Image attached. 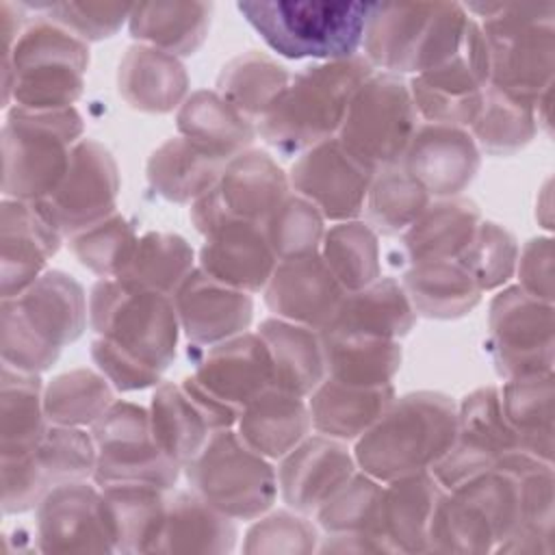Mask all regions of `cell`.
<instances>
[{
  "mask_svg": "<svg viewBox=\"0 0 555 555\" xmlns=\"http://www.w3.org/2000/svg\"><path fill=\"white\" fill-rule=\"evenodd\" d=\"M457 436V405L434 390L395 397L386 412L356 440V466L373 479L429 470Z\"/></svg>",
  "mask_w": 555,
  "mask_h": 555,
  "instance_id": "1",
  "label": "cell"
},
{
  "mask_svg": "<svg viewBox=\"0 0 555 555\" xmlns=\"http://www.w3.org/2000/svg\"><path fill=\"white\" fill-rule=\"evenodd\" d=\"M373 72L375 67L356 54L293 74L284 93L258 119V134L282 154H301L336 137L351 98Z\"/></svg>",
  "mask_w": 555,
  "mask_h": 555,
  "instance_id": "2",
  "label": "cell"
},
{
  "mask_svg": "<svg viewBox=\"0 0 555 555\" xmlns=\"http://www.w3.org/2000/svg\"><path fill=\"white\" fill-rule=\"evenodd\" d=\"M464 9L483 20L490 85L535 106L553 87L555 2H475Z\"/></svg>",
  "mask_w": 555,
  "mask_h": 555,
  "instance_id": "3",
  "label": "cell"
},
{
  "mask_svg": "<svg viewBox=\"0 0 555 555\" xmlns=\"http://www.w3.org/2000/svg\"><path fill=\"white\" fill-rule=\"evenodd\" d=\"M89 43L37 15L11 50L2 52V106L28 111L69 108L82 93Z\"/></svg>",
  "mask_w": 555,
  "mask_h": 555,
  "instance_id": "4",
  "label": "cell"
},
{
  "mask_svg": "<svg viewBox=\"0 0 555 555\" xmlns=\"http://www.w3.org/2000/svg\"><path fill=\"white\" fill-rule=\"evenodd\" d=\"M470 15L460 2H375L364 26V59L388 74H423L449 61Z\"/></svg>",
  "mask_w": 555,
  "mask_h": 555,
  "instance_id": "5",
  "label": "cell"
},
{
  "mask_svg": "<svg viewBox=\"0 0 555 555\" xmlns=\"http://www.w3.org/2000/svg\"><path fill=\"white\" fill-rule=\"evenodd\" d=\"M375 2L254 0L236 9L262 41L286 59L338 61L356 56Z\"/></svg>",
  "mask_w": 555,
  "mask_h": 555,
  "instance_id": "6",
  "label": "cell"
},
{
  "mask_svg": "<svg viewBox=\"0 0 555 555\" xmlns=\"http://www.w3.org/2000/svg\"><path fill=\"white\" fill-rule=\"evenodd\" d=\"M82 130V117L74 106L59 111L13 106L2 126L4 197L46 199L63 180Z\"/></svg>",
  "mask_w": 555,
  "mask_h": 555,
  "instance_id": "7",
  "label": "cell"
},
{
  "mask_svg": "<svg viewBox=\"0 0 555 555\" xmlns=\"http://www.w3.org/2000/svg\"><path fill=\"white\" fill-rule=\"evenodd\" d=\"M89 323L160 373L176 360L180 321L171 295L102 278L89 293Z\"/></svg>",
  "mask_w": 555,
  "mask_h": 555,
  "instance_id": "8",
  "label": "cell"
},
{
  "mask_svg": "<svg viewBox=\"0 0 555 555\" xmlns=\"http://www.w3.org/2000/svg\"><path fill=\"white\" fill-rule=\"evenodd\" d=\"M182 468L191 490L234 520H256L275 503L278 473L271 460L254 451L238 431H215Z\"/></svg>",
  "mask_w": 555,
  "mask_h": 555,
  "instance_id": "9",
  "label": "cell"
},
{
  "mask_svg": "<svg viewBox=\"0 0 555 555\" xmlns=\"http://www.w3.org/2000/svg\"><path fill=\"white\" fill-rule=\"evenodd\" d=\"M418 126L408 82L373 72L349 102L336 139L371 169L399 165Z\"/></svg>",
  "mask_w": 555,
  "mask_h": 555,
  "instance_id": "10",
  "label": "cell"
},
{
  "mask_svg": "<svg viewBox=\"0 0 555 555\" xmlns=\"http://www.w3.org/2000/svg\"><path fill=\"white\" fill-rule=\"evenodd\" d=\"M95 444L93 481L98 486L117 481H143L171 490L180 477V464L156 442L150 410L132 401L113 405L91 425Z\"/></svg>",
  "mask_w": 555,
  "mask_h": 555,
  "instance_id": "11",
  "label": "cell"
},
{
  "mask_svg": "<svg viewBox=\"0 0 555 555\" xmlns=\"http://www.w3.org/2000/svg\"><path fill=\"white\" fill-rule=\"evenodd\" d=\"M490 85V54L479 22L466 24L460 50L442 65L408 82L416 115L429 124L470 128Z\"/></svg>",
  "mask_w": 555,
  "mask_h": 555,
  "instance_id": "12",
  "label": "cell"
},
{
  "mask_svg": "<svg viewBox=\"0 0 555 555\" xmlns=\"http://www.w3.org/2000/svg\"><path fill=\"white\" fill-rule=\"evenodd\" d=\"M488 349L505 379L553 373V304L503 288L488 308Z\"/></svg>",
  "mask_w": 555,
  "mask_h": 555,
  "instance_id": "13",
  "label": "cell"
},
{
  "mask_svg": "<svg viewBox=\"0 0 555 555\" xmlns=\"http://www.w3.org/2000/svg\"><path fill=\"white\" fill-rule=\"evenodd\" d=\"M288 195V176L260 150H245L230 158L217 184L191 204V221L199 234L223 221L264 223Z\"/></svg>",
  "mask_w": 555,
  "mask_h": 555,
  "instance_id": "14",
  "label": "cell"
},
{
  "mask_svg": "<svg viewBox=\"0 0 555 555\" xmlns=\"http://www.w3.org/2000/svg\"><path fill=\"white\" fill-rule=\"evenodd\" d=\"M375 169L356 158L336 137L301 152L288 171L293 193L319 208L334 223L358 219Z\"/></svg>",
  "mask_w": 555,
  "mask_h": 555,
  "instance_id": "15",
  "label": "cell"
},
{
  "mask_svg": "<svg viewBox=\"0 0 555 555\" xmlns=\"http://www.w3.org/2000/svg\"><path fill=\"white\" fill-rule=\"evenodd\" d=\"M119 167L113 154L93 139H80L59 186L39 199L63 236H72L115 212Z\"/></svg>",
  "mask_w": 555,
  "mask_h": 555,
  "instance_id": "16",
  "label": "cell"
},
{
  "mask_svg": "<svg viewBox=\"0 0 555 555\" xmlns=\"http://www.w3.org/2000/svg\"><path fill=\"white\" fill-rule=\"evenodd\" d=\"M43 553H113L108 507L100 486L87 481L52 488L35 509Z\"/></svg>",
  "mask_w": 555,
  "mask_h": 555,
  "instance_id": "17",
  "label": "cell"
},
{
  "mask_svg": "<svg viewBox=\"0 0 555 555\" xmlns=\"http://www.w3.org/2000/svg\"><path fill=\"white\" fill-rule=\"evenodd\" d=\"M429 197H457L477 176L481 152L466 128L423 121L399 163Z\"/></svg>",
  "mask_w": 555,
  "mask_h": 555,
  "instance_id": "18",
  "label": "cell"
},
{
  "mask_svg": "<svg viewBox=\"0 0 555 555\" xmlns=\"http://www.w3.org/2000/svg\"><path fill=\"white\" fill-rule=\"evenodd\" d=\"M345 442L323 434L306 436L278 466V492L299 514H317L356 473Z\"/></svg>",
  "mask_w": 555,
  "mask_h": 555,
  "instance_id": "19",
  "label": "cell"
},
{
  "mask_svg": "<svg viewBox=\"0 0 555 555\" xmlns=\"http://www.w3.org/2000/svg\"><path fill=\"white\" fill-rule=\"evenodd\" d=\"M345 293L321 254H312L278 260L264 286V304L273 317L321 332L332 323Z\"/></svg>",
  "mask_w": 555,
  "mask_h": 555,
  "instance_id": "20",
  "label": "cell"
},
{
  "mask_svg": "<svg viewBox=\"0 0 555 555\" xmlns=\"http://www.w3.org/2000/svg\"><path fill=\"white\" fill-rule=\"evenodd\" d=\"M180 330L193 347H210L247 332L254 317L251 293L225 286L199 267L171 295Z\"/></svg>",
  "mask_w": 555,
  "mask_h": 555,
  "instance_id": "21",
  "label": "cell"
},
{
  "mask_svg": "<svg viewBox=\"0 0 555 555\" xmlns=\"http://www.w3.org/2000/svg\"><path fill=\"white\" fill-rule=\"evenodd\" d=\"M2 299L24 293L65 238L39 202L2 199Z\"/></svg>",
  "mask_w": 555,
  "mask_h": 555,
  "instance_id": "22",
  "label": "cell"
},
{
  "mask_svg": "<svg viewBox=\"0 0 555 555\" xmlns=\"http://www.w3.org/2000/svg\"><path fill=\"white\" fill-rule=\"evenodd\" d=\"M193 377L217 399L243 412L260 392L273 386L271 353L258 332H243L204 347Z\"/></svg>",
  "mask_w": 555,
  "mask_h": 555,
  "instance_id": "23",
  "label": "cell"
},
{
  "mask_svg": "<svg viewBox=\"0 0 555 555\" xmlns=\"http://www.w3.org/2000/svg\"><path fill=\"white\" fill-rule=\"evenodd\" d=\"M278 258L262 223L223 221L204 236L199 269L212 280L245 291H264Z\"/></svg>",
  "mask_w": 555,
  "mask_h": 555,
  "instance_id": "24",
  "label": "cell"
},
{
  "mask_svg": "<svg viewBox=\"0 0 555 555\" xmlns=\"http://www.w3.org/2000/svg\"><path fill=\"white\" fill-rule=\"evenodd\" d=\"M9 299L30 327L59 349L78 340L87 327L89 301L85 288L65 271L48 269L24 293Z\"/></svg>",
  "mask_w": 555,
  "mask_h": 555,
  "instance_id": "25",
  "label": "cell"
},
{
  "mask_svg": "<svg viewBox=\"0 0 555 555\" xmlns=\"http://www.w3.org/2000/svg\"><path fill=\"white\" fill-rule=\"evenodd\" d=\"M117 91L141 113H171L186 100L189 76L182 61L163 50L134 43L117 67Z\"/></svg>",
  "mask_w": 555,
  "mask_h": 555,
  "instance_id": "26",
  "label": "cell"
},
{
  "mask_svg": "<svg viewBox=\"0 0 555 555\" xmlns=\"http://www.w3.org/2000/svg\"><path fill=\"white\" fill-rule=\"evenodd\" d=\"M392 384L358 386L325 377L308 399L312 429L327 438L358 440L392 403Z\"/></svg>",
  "mask_w": 555,
  "mask_h": 555,
  "instance_id": "27",
  "label": "cell"
},
{
  "mask_svg": "<svg viewBox=\"0 0 555 555\" xmlns=\"http://www.w3.org/2000/svg\"><path fill=\"white\" fill-rule=\"evenodd\" d=\"M236 425L238 436L267 460H282L312 429L308 401L273 386L243 408Z\"/></svg>",
  "mask_w": 555,
  "mask_h": 555,
  "instance_id": "28",
  "label": "cell"
},
{
  "mask_svg": "<svg viewBox=\"0 0 555 555\" xmlns=\"http://www.w3.org/2000/svg\"><path fill=\"white\" fill-rule=\"evenodd\" d=\"M258 334L271 353L273 388L306 399L327 377L321 332L269 317Z\"/></svg>",
  "mask_w": 555,
  "mask_h": 555,
  "instance_id": "29",
  "label": "cell"
},
{
  "mask_svg": "<svg viewBox=\"0 0 555 555\" xmlns=\"http://www.w3.org/2000/svg\"><path fill=\"white\" fill-rule=\"evenodd\" d=\"M416 323V312L395 278H377L360 291L345 293L332 323L321 332L364 334L399 340Z\"/></svg>",
  "mask_w": 555,
  "mask_h": 555,
  "instance_id": "30",
  "label": "cell"
},
{
  "mask_svg": "<svg viewBox=\"0 0 555 555\" xmlns=\"http://www.w3.org/2000/svg\"><path fill=\"white\" fill-rule=\"evenodd\" d=\"M481 212L466 197L429 202L421 217L401 234V251L410 264L427 260H455L473 241Z\"/></svg>",
  "mask_w": 555,
  "mask_h": 555,
  "instance_id": "31",
  "label": "cell"
},
{
  "mask_svg": "<svg viewBox=\"0 0 555 555\" xmlns=\"http://www.w3.org/2000/svg\"><path fill=\"white\" fill-rule=\"evenodd\" d=\"M176 126L180 137L225 163L249 150L258 132L247 115L223 100L217 91L206 89L186 95L178 108Z\"/></svg>",
  "mask_w": 555,
  "mask_h": 555,
  "instance_id": "32",
  "label": "cell"
},
{
  "mask_svg": "<svg viewBox=\"0 0 555 555\" xmlns=\"http://www.w3.org/2000/svg\"><path fill=\"white\" fill-rule=\"evenodd\" d=\"M444 492L429 470L412 473L384 486L382 531L392 551H427L429 522Z\"/></svg>",
  "mask_w": 555,
  "mask_h": 555,
  "instance_id": "33",
  "label": "cell"
},
{
  "mask_svg": "<svg viewBox=\"0 0 555 555\" xmlns=\"http://www.w3.org/2000/svg\"><path fill=\"white\" fill-rule=\"evenodd\" d=\"M115 551L154 553L167 516V496L163 488L143 481H117L100 486Z\"/></svg>",
  "mask_w": 555,
  "mask_h": 555,
  "instance_id": "34",
  "label": "cell"
},
{
  "mask_svg": "<svg viewBox=\"0 0 555 555\" xmlns=\"http://www.w3.org/2000/svg\"><path fill=\"white\" fill-rule=\"evenodd\" d=\"M210 15V2H141L132 4L128 30L139 43L180 59L202 48Z\"/></svg>",
  "mask_w": 555,
  "mask_h": 555,
  "instance_id": "35",
  "label": "cell"
},
{
  "mask_svg": "<svg viewBox=\"0 0 555 555\" xmlns=\"http://www.w3.org/2000/svg\"><path fill=\"white\" fill-rule=\"evenodd\" d=\"M401 286L416 312L427 319H460L481 301V288L457 260H427L403 271Z\"/></svg>",
  "mask_w": 555,
  "mask_h": 555,
  "instance_id": "36",
  "label": "cell"
},
{
  "mask_svg": "<svg viewBox=\"0 0 555 555\" xmlns=\"http://www.w3.org/2000/svg\"><path fill=\"white\" fill-rule=\"evenodd\" d=\"M236 542L234 518L225 516L193 490L167 496V516L154 551L230 553Z\"/></svg>",
  "mask_w": 555,
  "mask_h": 555,
  "instance_id": "37",
  "label": "cell"
},
{
  "mask_svg": "<svg viewBox=\"0 0 555 555\" xmlns=\"http://www.w3.org/2000/svg\"><path fill=\"white\" fill-rule=\"evenodd\" d=\"M225 160L199 150L184 137L160 143L147 160V182L165 199L193 204L219 180Z\"/></svg>",
  "mask_w": 555,
  "mask_h": 555,
  "instance_id": "38",
  "label": "cell"
},
{
  "mask_svg": "<svg viewBox=\"0 0 555 555\" xmlns=\"http://www.w3.org/2000/svg\"><path fill=\"white\" fill-rule=\"evenodd\" d=\"M499 401L518 449L553 464V373L505 379Z\"/></svg>",
  "mask_w": 555,
  "mask_h": 555,
  "instance_id": "39",
  "label": "cell"
},
{
  "mask_svg": "<svg viewBox=\"0 0 555 555\" xmlns=\"http://www.w3.org/2000/svg\"><path fill=\"white\" fill-rule=\"evenodd\" d=\"M48 425L39 373H26L2 364L0 457H15L33 451Z\"/></svg>",
  "mask_w": 555,
  "mask_h": 555,
  "instance_id": "40",
  "label": "cell"
},
{
  "mask_svg": "<svg viewBox=\"0 0 555 555\" xmlns=\"http://www.w3.org/2000/svg\"><path fill=\"white\" fill-rule=\"evenodd\" d=\"M327 377L358 386L392 384L401 369V345L397 340L321 332Z\"/></svg>",
  "mask_w": 555,
  "mask_h": 555,
  "instance_id": "41",
  "label": "cell"
},
{
  "mask_svg": "<svg viewBox=\"0 0 555 555\" xmlns=\"http://www.w3.org/2000/svg\"><path fill=\"white\" fill-rule=\"evenodd\" d=\"M147 410L158 447L180 466L191 462L215 434L182 384H156Z\"/></svg>",
  "mask_w": 555,
  "mask_h": 555,
  "instance_id": "42",
  "label": "cell"
},
{
  "mask_svg": "<svg viewBox=\"0 0 555 555\" xmlns=\"http://www.w3.org/2000/svg\"><path fill=\"white\" fill-rule=\"evenodd\" d=\"M293 74L271 56L249 50L230 59L217 76V93L251 121L260 119L284 93Z\"/></svg>",
  "mask_w": 555,
  "mask_h": 555,
  "instance_id": "43",
  "label": "cell"
},
{
  "mask_svg": "<svg viewBox=\"0 0 555 555\" xmlns=\"http://www.w3.org/2000/svg\"><path fill=\"white\" fill-rule=\"evenodd\" d=\"M193 269L195 254L184 236L173 232H145L139 236L126 269L115 280L173 295Z\"/></svg>",
  "mask_w": 555,
  "mask_h": 555,
  "instance_id": "44",
  "label": "cell"
},
{
  "mask_svg": "<svg viewBox=\"0 0 555 555\" xmlns=\"http://www.w3.org/2000/svg\"><path fill=\"white\" fill-rule=\"evenodd\" d=\"M538 128L533 104L488 85L481 111L468 132L473 134L479 152L490 156H512L529 145Z\"/></svg>",
  "mask_w": 555,
  "mask_h": 555,
  "instance_id": "45",
  "label": "cell"
},
{
  "mask_svg": "<svg viewBox=\"0 0 555 555\" xmlns=\"http://www.w3.org/2000/svg\"><path fill=\"white\" fill-rule=\"evenodd\" d=\"M319 254L347 293L369 286L382 273L379 234L360 219L325 230Z\"/></svg>",
  "mask_w": 555,
  "mask_h": 555,
  "instance_id": "46",
  "label": "cell"
},
{
  "mask_svg": "<svg viewBox=\"0 0 555 555\" xmlns=\"http://www.w3.org/2000/svg\"><path fill=\"white\" fill-rule=\"evenodd\" d=\"M113 401V384L91 369L61 373L43 388V410L50 425L91 427Z\"/></svg>",
  "mask_w": 555,
  "mask_h": 555,
  "instance_id": "47",
  "label": "cell"
},
{
  "mask_svg": "<svg viewBox=\"0 0 555 555\" xmlns=\"http://www.w3.org/2000/svg\"><path fill=\"white\" fill-rule=\"evenodd\" d=\"M429 202V193L401 165L377 169L364 202L366 223L384 236L403 234Z\"/></svg>",
  "mask_w": 555,
  "mask_h": 555,
  "instance_id": "48",
  "label": "cell"
},
{
  "mask_svg": "<svg viewBox=\"0 0 555 555\" xmlns=\"http://www.w3.org/2000/svg\"><path fill=\"white\" fill-rule=\"evenodd\" d=\"M382 481L366 473H353V477L317 509V520L325 533L373 535L395 553L382 531Z\"/></svg>",
  "mask_w": 555,
  "mask_h": 555,
  "instance_id": "49",
  "label": "cell"
},
{
  "mask_svg": "<svg viewBox=\"0 0 555 555\" xmlns=\"http://www.w3.org/2000/svg\"><path fill=\"white\" fill-rule=\"evenodd\" d=\"M460 442L483 453L496 464L505 453L518 449L516 436L503 418L499 386H483L473 390L457 405V436Z\"/></svg>",
  "mask_w": 555,
  "mask_h": 555,
  "instance_id": "50",
  "label": "cell"
},
{
  "mask_svg": "<svg viewBox=\"0 0 555 555\" xmlns=\"http://www.w3.org/2000/svg\"><path fill=\"white\" fill-rule=\"evenodd\" d=\"M30 453L50 488L87 481L95 470L93 436L82 427L48 425Z\"/></svg>",
  "mask_w": 555,
  "mask_h": 555,
  "instance_id": "51",
  "label": "cell"
},
{
  "mask_svg": "<svg viewBox=\"0 0 555 555\" xmlns=\"http://www.w3.org/2000/svg\"><path fill=\"white\" fill-rule=\"evenodd\" d=\"M137 241L134 225L115 210L102 221L72 234L67 245L78 262L91 273L100 278H117L126 269Z\"/></svg>",
  "mask_w": 555,
  "mask_h": 555,
  "instance_id": "52",
  "label": "cell"
},
{
  "mask_svg": "<svg viewBox=\"0 0 555 555\" xmlns=\"http://www.w3.org/2000/svg\"><path fill=\"white\" fill-rule=\"evenodd\" d=\"M323 215L297 193H288L262 223L278 260L319 254L325 234Z\"/></svg>",
  "mask_w": 555,
  "mask_h": 555,
  "instance_id": "53",
  "label": "cell"
},
{
  "mask_svg": "<svg viewBox=\"0 0 555 555\" xmlns=\"http://www.w3.org/2000/svg\"><path fill=\"white\" fill-rule=\"evenodd\" d=\"M518 243L509 230L494 221H481L468 247L455 258L481 291L507 284L516 271Z\"/></svg>",
  "mask_w": 555,
  "mask_h": 555,
  "instance_id": "54",
  "label": "cell"
},
{
  "mask_svg": "<svg viewBox=\"0 0 555 555\" xmlns=\"http://www.w3.org/2000/svg\"><path fill=\"white\" fill-rule=\"evenodd\" d=\"M39 11L50 22L63 26L85 43L113 37L124 24H128L132 4L119 2H43L26 4Z\"/></svg>",
  "mask_w": 555,
  "mask_h": 555,
  "instance_id": "55",
  "label": "cell"
},
{
  "mask_svg": "<svg viewBox=\"0 0 555 555\" xmlns=\"http://www.w3.org/2000/svg\"><path fill=\"white\" fill-rule=\"evenodd\" d=\"M2 364L26 371L41 373L48 371L56 360L61 349L41 338L30 323L22 317L13 299H2Z\"/></svg>",
  "mask_w": 555,
  "mask_h": 555,
  "instance_id": "56",
  "label": "cell"
},
{
  "mask_svg": "<svg viewBox=\"0 0 555 555\" xmlns=\"http://www.w3.org/2000/svg\"><path fill=\"white\" fill-rule=\"evenodd\" d=\"M317 527L299 512L262 514L245 535V553H310L317 548Z\"/></svg>",
  "mask_w": 555,
  "mask_h": 555,
  "instance_id": "57",
  "label": "cell"
},
{
  "mask_svg": "<svg viewBox=\"0 0 555 555\" xmlns=\"http://www.w3.org/2000/svg\"><path fill=\"white\" fill-rule=\"evenodd\" d=\"M91 358L98 371L113 384V388L121 392L143 390L160 384V371L137 358L134 353L126 351L117 343L98 336L91 343Z\"/></svg>",
  "mask_w": 555,
  "mask_h": 555,
  "instance_id": "58",
  "label": "cell"
},
{
  "mask_svg": "<svg viewBox=\"0 0 555 555\" xmlns=\"http://www.w3.org/2000/svg\"><path fill=\"white\" fill-rule=\"evenodd\" d=\"M2 464V512L22 514L37 509L43 496L52 490L43 479L33 453H22L15 457H0Z\"/></svg>",
  "mask_w": 555,
  "mask_h": 555,
  "instance_id": "59",
  "label": "cell"
},
{
  "mask_svg": "<svg viewBox=\"0 0 555 555\" xmlns=\"http://www.w3.org/2000/svg\"><path fill=\"white\" fill-rule=\"evenodd\" d=\"M518 284L527 295L538 301L553 304V241L538 236L518 249L516 271Z\"/></svg>",
  "mask_w": 555,
  "mask_h": 555,
  "instance_id": "60",
  "label": "cell"
}]
</instances>
